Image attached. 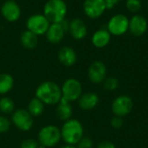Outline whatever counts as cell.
Masks as SVG:
<instances>
[{
	"label": "cell",
	"mask_w": 148,
	"mask_h": 148,
	"mask_svg": "<svg viewBox=\"0 0 148 148\" xmlns=\"http://www.w3.org/2000/svg\"><path fill=\"white\" fill-rule=\"evenodd\" d=\"M111 41V34L107 29H100L96 30L91 38L92 44L97 49H103L109 44Z\"/></svg>",
	"instance_id": "obj_18"
},
{
	"label": "cell",
	"mask_w": 148,
	"mask_h": 148,
	"mask_svg": "<svg viewBox=\"0 0 148 148\" xmlns=\"http://www.w3.org/2000/svg\"><path fill=\"white\" fill-rule=\"evenodd\" d=\"M68 8L63 0H49L43 7V15L50 23H58L65 19Z\"/></svg>",
	"instance_id": "obj_3"
},
{
	"label": "cell",
	"mask_w": 148,
	"mask_h": 148,
	"mask_svg": "<svg viewBox=\"0 0 148 148\" xmlns=\"http://www.w3.org/2000/svg\"><path fill=\"white\" fill-rule=\"evenodd\" d=\"M134 108V101L133 99L126 95H120L116 97L111 105V110L114 116L119 117H125L128 115Z\"/></svg>",
	"instance_id": "obj_7"
},
{
	"label": "cell",
	"mask_w": 148,
	"mask_h": 148,
	"mask_svg": "<svg viewBox=\"0 0 148 148\" xmlns=\"http://www.w3.org/2000/svg\"><path fill=\"white\" fill-rule=\"evenodd\" d=\"M147 8H148V3H147Z\"/></svg>",
	"instance_id": "obj_34"
},
{
	"label": "cell",
	"mask_w": 148,
	"mask_h": 148,
	"mask_svg": "<svg viewBox=\"0 0 148 148\" xmlns=\"http://www.w3.org/2000/svg\"><path fill=\"white\" fill-rule=\"evenodd\" d=\"M100 102L99 95L94 92L82 93L81 97L78 100V105L81 109L85 111L93 110L95 108Z\"/></svg>",
	"instance_id": "obj_16"
},
{
	"label": "cell",
	"mask_w": 148,
	"mask_h": 148,
	"mask_svg": "<svg viewBox=\"0 0 148 148\" xmlns=\"http://www.w3.org/2000/svg\"><path fill=\"white\" fill-rule=\"evenodd\" d=\"M77 148H93L94 147V142L91 138L83 136L82 140L77 143Z\"/></svg>",
	"instance_id": "obj_28"
},
{
	"label": "cell",
	"mask_w": 148,
	"mask_h": 148,
	"mask_svg": "<svg viewBox=\"0 0 148 148\" xmlns=\"http://www.w3.org/2000/svg\"><path fill=\"white\" fill-rule=\"evenodd\" d=\"M119 80L114 76H108L103 82V88L108 91H114L119 88Z\"/></svg>",
	"instance_id": "obj_24"
},
{
	"label": "cell",
	"mask_w": 148,
	"mask_h": 148,
	"mask_svg": "<svg viewBox=\"0 0 148 148\" xmlns=\"http://www.w3.org/2000/svg\"><path fill=\"white\" fill-rule=\"evenodd\" d=\"M59 148H77L76 146H72V145H68V144H65L64 146H62Z\"/></svg>",
	"instance_id": "obj_32"
},
{
	"label": "cell",
	"mask_w": 148,
	"mask_h": 148,
	"mask_svg": "<svg viewBox=\"0 0 148 148\" xmlns=\"http://www.w3.org/2000/svg\"><path fill=\"white\" fill-rule=\"evenodd\" d=\"M110 124H111V127L114 129H121L122 127V126H123V120H122L121 117L114 116L111 119Z\"/></svg>",
	"instance_id": "obj_29"
},
{
	"label": "cell",
	"mask_w": 148,
	"mask_h": 148,
	"mask_svg": "<svg viewBox=\"0 0 148 148\" xmlns=\"http://www.w3.org/2000/svg\"><path fill=\"white\" fill-rule=\"evenodd\" d=\"M127 9L133 12H138L141 9V1L140 0H126Z\"/></svg>",
	"instance_id": "obj_26"
},
{
	"label": "cell",
	"mask_w": 148,
	"mask_h": 148,
	"mask_svg": "<svg viewBox=\"0 0 148 148\" xmlns=\"http://www.w3.org/2000/svg\"><path fill=\"white\" fill-rule=\"evenodd\" d=\"M108 69L104 62L101 61H95L92 62L88 70V80L94 84H100L107 78Z\"/></svg>",
	"instance_id": "obj_10"
},
{
	"label": "cell",
	"mask_w": 148,
	"mask_h": 148,
	"mask_svg": "<svg viewBox=\"0 0 148 148\" xmlns=\"http://www.w3.org/2000/svg\"><path fill=\"white\" fill-rule=\"evenodd\" d=\"M97 148H116L115 145L108 140H102L101 141L98 145H97Z\"/></svg>",
	"instance_id": "obj_30"
},
{
	"label": "cell",
	"mask_w": 148,
	"mask_h": 148,
	"mask_svg": "<svg viewBox=\"0 0 148 148\" xmlns=\"http://www.w3.org/2000/svg\"><path fill=\"white\" fill-rule=\"evenodd\" d=\"M20 41L22 45L27 49H33L37 46L38 43V36L34 34L29 30H25L22 33Z\"/></svg>",
	"instance_id": "obj_20"
},
{
	"label": "cell",
	"mask_w": 148,
	"mask_h": 148,
	"mask_svg": "<svg viewBox=\"0 0 148 148\" xmlns=\"http://www.w3.org/2000/svg\"><path fill=\"white\" fill-rule=\"evenodd\" d=\"M37 140L46 148L54 147L62 140L61 129L56 125H46L39 130Z\"/></svg>",
	"instance_id": "obj_4"
},
{
	"label": "cell",
	"mask_w": 148,
	"mask_h": 148,
	"mask_svg": "<svg viewBox=\"0 0 148 148\" xmlns=\"http://www.w3.org/2000/svg\"><path fill=\"white\" fill-rule=\"evenodd\" d=\"M128 17L123 14H116L109 19L107 29L111 36L113 35L115 36H120L124 35L128 30Z\"/></svg>",
	"instance_id": "obj_8"
},
{
	"label": "cell",
	"mask_w": 148,
	"mask_h": 148,
	"mask_svg": "<svg viewBox=\"0 0 148 148\" xmlns=\"http://www.w3.org/2000/svg\"><path fill=\"white\" fill-rule=\"evenodd\" d=\"M66 32L67 31L64 29L61 22L58 23H50L45 35H46L47 40L49 42L56 44V43H59L63 39Z\"/></svg>",
	"instance_id": "obj_15"
},
{
	"label": "cell",
	"mask_w": 148,
	"mask_h": 148,
	"mask_svg": "<svg viewBox=\"0 0 148 148\" xmlns=\"http://www.w3.org/2000/svg\"><path fill=\"white\" fill-rule=\"evenodd\" d=\"M44 109H45V104L36 96L32 98L28 103L27 110L34 118L41 116L43 114Z\"/></svg>",
	"instance_id": "obj_21"
},
{
	"label": "cell",
	"mask_w": 148,
	"mask_h": 148,
	"mask_svg": "<svg viewBox=\"0 0 148 148\" xmlns=\"http://www.w3.org/2000/svg\"><path fill=\"white\" fill-rule=\"evenodd\" d=\"M58 59L62 65L66 67H71L76 62L77 55L73 48L65 46L59 50Z\"/></svg>",
	"instance_id": "obj_19"
},
{
	"label": "cell",
	"mask_w": 148,
	"mask_h": 148,
	"mask_svg": "<svg viewBox=\"0 0 148 148\" xmlns=\"http://www.w3.org/2000/svg\"><path fill=\"white\" fill-rule=\"evenodd\" d=\"M39 142L36 139L29 138L22 141L20 148H39Z\"/></svg>",
	"instance_id": "obj_27"
},
{
	"label": "cell",
	"mask_w": 148,
	"mask_h": 148,
	"mask_svg": "<svg viewBox=\"0 0 148 148\" xmlns=\"http://www.w3.org/2000/svg\"><path fill=\"white\" fill-rule=\"evenodd\" d=\"M36 97L45 105L56 106L62 98L61 87L55 82L46 81L40 83L36 89Z\"/></svg>",
	"instance_id": "obj_1"
},
{
	"label": "cell",
	"mask_w": 148,
	"mask_h": 148,
	"mask_svg": "<svg viewBox=\"0 0 148 148\" xmlns=\"http://www.w3.org/2000/svg\"><path fill=\"white\" fill-rule=\"evenodd\" d=\"M10 121L16 129L22 132H28L34 126V117L24 108L15 110L11 114Z\"/></svg>",
	"instance_id": "obj_5"
},
{
	"label": "cell",
	"mask_w": 148,
	"mask_h": 148,
	"mask_svg": "<svg viewBox=\"0 0 148 148\" xmlns=\"http://www.w3.org/2000/svg\"><path fill=\"white\" fill-rule=\"evenodd\" d=\"M69 31L74 39L82 40L87 36L88 29L85 22L82 19L75 18L69 22Z\"/></svg>",
	"instance_id": "obj_14"
},
{
	"label": "cell",
	"mask_w": 148,
	"mask_h": 148,
	"mask_svg": "<svg viewBox=\"0 0 148 148\" xmlns=\"http://www.w3.org/2000/svg\"><path fill=\"white\" fill-rule=\"evenodd\" d=\"M56 115L57 119L62 122H65L70 119H72L73 115V108L71 103L62 99L56 105Z\"/></svg>",
	"instance_id": "obj_17"
},
{
	"label": "cell",
	"mask_w": 148,
	"mask_h": 148,
	"mask_svg": "<svg viewBox=\"0 0 148 148\" xmlns=\"http://www.w3.org/2000/svg\"><path fill=\"white\" fill-rule=\"evenodd\" d=\"M147 20L141 15H134L129 19L128 30L134 36H142L147 30Z\"/></svg>",
	"instance_id": "obj_13"
},
{
	"label": "cell",
	"mask_w": 148,
	"mask_h": 148,
	"mask_svg": "<svg viewBox=\"0 0 148 148\" xmlns=\"http://www.w3.org/2000/svg\"><path fill=\"white\" fill-rule=\"evenodd\" d=\"M11 127V121L6 115H0V134L9 132Z\"/></svg>",
	"instance_id": "obj_25"
},
{
	"label": "cell",
	"mask_w": 148,
	"mask_h": 148,
	"mask_svg": "<svg viewBox=\"0 0 148 148\" xmlns=\"http://www.w3.org/2000/svg\"><path fill=\"white\" fill-rule=\"evenodd\" d=\"M15 110V102L10 97L3 96L0 99V112L3 115L12 114Z\"/></svg>",
	"instance_id": "obj_23"
},
{
	"label": "cell",
	"mask_w": 148,
	"mask_h": 148,
	"mask_svg": "<svg viewBox=\"0 0 148 148\" xmlns=\"http://www.w3.org/2000/svg\"><path fill=\"white\" fill-rule=\"evenodd\" d=\"M14 87V78L8 73L0 74V95H4Z\"/></svg>",
	"instance_id": "obj_22"
},
{
	"label": "cell",
	"mask_w": 148,
	"mask_h": 148,
	"mask_svg": "<svg viewBox=\"0 0 148 148\" xmlns=\"http://www.w3.org/2000/svg\"><path fill=\"white\" fill-rule=\"evenodd\" d=\"M2 16L8 22H16L21 16V9L16 1H5L1 7Z\"/></svg>",
	"instance_id": "obj_12"
},
{
	"label": "cell",
	"mask_w": 148,
	"mask_h": 148,
	"mask_svg": "<svg viewBox=\"0 0 148 148\" xmlns=\"http://www.w3.org/2000/svg\"><path fill=\"white\" fill-rule=\"evenodd\" d=\"M10 1H16V0H10Z\"/></svg>",
	"instance_id": "obj_33"
},
{
	"label": "cell",
	"mask_w": 148,
	"mask_h": 148,
	"mask_svg": "<svg viewBox=\"0 0 148 148\" xmlns=\"http://www.w3.org/2000/svg\"><path fill=\"white\" fill-rule=\"evenodd\" d=\"M61 129L62 140L65 144L76 146L77 143L84 136V128L80 121L70 119L63 122Z\"/></svg>",
	"instance_id": "obj_2"
},
{
	"label": "cell",
	"mask_w": 148,
	"mask_h": 148,
	"mask_svg": "<svg viewBox=\"0 0 148 148\" xmlns=\"http://www.w3.org/2000/svg\"><path fill=\"white\" fill-rule=\"evenodd\" d=\"M62 99L69 102L78 101L82 95V83L75 78H68L61 87Z\"/></svg>",
	"instance_id": "obj_6"
},
{
	"label": "cell",
	"mask_w": 148,
	"mask_h": 148,
	"mask_svg": "<svg viewBox=\"0 0 148 148\" xmlns=\"http://www.w3.org/2000/svg\"><path fill=\"white\" fill-rule=\"evenodd\" d=\"M106 10L107 8L104 0H85L83 3L84 13L91 19L101 17Z\"/></svg>",
	"instance_id": "obj_11"
},
{
	"label": "cell",
	"mask_w": 148,
	"mask_h": 148,
	"mask_svg": "<svg viewBox=\"0 0 148 148\" xmlns=\"http://www.w3.org/2000/svg\"><path fill=\"white\" fill-rule=\"evenodd\" d=\"M50 23L42 14H35L29 16L26 22L27 29L33 32L36 36L45 35Z\"/></svg>",
	"instance_id": "obj_9"
},
{
	"label": "cell",
	"mask_w": 148,
	"mask_h": 148,
	"mask_svg": "<svg viewBox=\"0 0 148 148\" xmlns=\"http://www.w3.org/2000/svg\"><path fill=\"white\" fill-rule=\"evenodd\" d=\"M105 3H106V8L107 10H112L113 8H114V6L116 4L119 3V2L121 0H104Z\"/></svg>",
	"instance_id": "obj_31"
}]
</instances>
